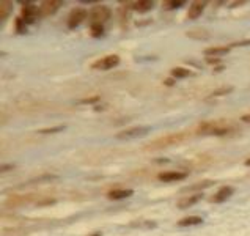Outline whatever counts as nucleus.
<instances>
[{"instance_id":"obj_24","label":"nucleus","mask_w":250,"mask_h":236,"mask_svg":"<svg viewBox=\"0 0 250 236\" xmlns=\"http://www.w3.org/2000/svg\"><path fill=\"white\" fill-rule=\"evenodd\" d=\"M101 35H103V25L93 24L91 25V37H101Z\"/></svg>"},{"instance_id":"obj_12","label":"nucleus","mask_w":250,"mask_h":236,"mask_svg":"<svg viewBox=\"0 0 250 236\" xmlns=\"http://www.w3.org/2000/svg\"><path fill=\"white\" fill-rule=\"evenodd\" d=\"M203 10H205V2H194L189 6L188 18L189 19H197L200 14L203 13Z\"/></svg>"},{"instance_id":"obj_32","label":"nucleus","mask_w":250,"mask_h":236,"mask_svg":"<svg viewBox=\"0 0 250 236\" xmlns=\"http://www.w3.org/2000/svg\"><path fill=\"white\" fill-rule=\"evenodd\" d=\"M175 81H171V79H166V85H173Z\"/></svg>"},{"instance_id":"obj_8","label":"nucleus","mask_w":250,"mask_h":236,"mask_svg":"<svg viewBox=\"0 0 250 236\" xmlns=\"http://www.w3.org/2000/svg\"><path fill=\"white\" fill-rule=\"evenodd\" d=\"M186 37L190 38V40L205 41V40L211 38V33H209V30H206V28H192V30L186 32Z\"/></svg>"},{"instance_id":"obj_25","label":"nucleus","mask_w":250,"mask_h":236,"mask_svg":"<svg viewBox=\"0 0 250 236\" xmlns=\"http://www.w3.org/2000/svg\"><path fill=\"white\" fill-rule=\"evenodd\" d=\"M16 32L18 33H25V22L22 21V18H18L16 19Z\"/></svg>"},{"instance_id":"obj_34","label":"nucleus","mask_w":250,"mask_h":236,"mask_svg":"<svg viewBox=\"0 0 250 236\" xmlns=\"http://www.w3.org/2000/svg\"><path fill=\"white\" fill-rule=\"evenodd\" d=\"M246 166H249V167H250V159H247V161H246Z\"/></svg>"},{"instance_id":"obj_4","label":"nucleus","mask_w":250,"mask_h":236,"mask_svg":"<svg viewBox=\"0 0 250 236\" xmlns=\"http://www.w3.org/2000/svg\"><path fill=\"white\" fill-rule=\"evenodd\" d=\"M120 63V57L118 55H107L104 59L98 60L96 63H93L91 68L93 69H101V71H105V69H110V68H115Z\"/></svg>"},{"instance_id":"obj_27","label":"nucleus","mask_w":250,"mask_h":236,"mask_svg":"<svg viewBox=\"0 0 250 236\" xmlns=\"http://www.w3.org/2000/svg\"><path fill=\"white\" fill-rule=\"evenodd\" d=\"M55 203V198H42L37 203L38 206H47V205H54Z\"/></svg>"},{"instance_id":"obj_2","label":"nucleus","mask_w":250,"mask_h":236,"mask_svg":"<svg viewBox=\"0 0 250 236\" xmlns=\"http://www.w3.org/2000/svg\"><path fill=\"white\" fill-rule=\"evenodd\" d=\"M110 18V10L104 5H96L93 6V10L90 11V19L93 21V24H101L105 22Z\"/></svg>"},{"instance_id":"obj_21","label":"nucleus","mask_w":250,"mask_h":236,"mask_svg":"<svg viewBox=\"0 0 250 236\" xmlns=\"http://www.w3.org/2000/svg\"><path fill=\"white\" fill-rule=\"evenodd\" d=\"M171 76L176 77V79L188 77V76H190V71L186 69V68H173V69H171Z\"/></svg>"},{"instance_id":"obj_10","label":"nucleus","mask_w":250,"mask_h":236,"mask_svg":"<svg viewBox=\"0 0 250 236\" xmlns=\"http://www.w3.org/2000/svg\"><path fill=\"white\" fill-rule=\"evenodd\" d=\"M186 176H188V173H184V172H164V173L159 175V180L164 183H170V181L184 180Z\"/></svg>"},{"instance_id":"obj_31","label":"nucleus","mask_w":250,"mask_h":236,"mask_svg":"<svg viewBox=\"0 0 250 236\" xmlns=\"http://www.w3.org/2000/svg\"><path fill=\"white\" fill-rule=\"evenodd\" d=\"M241 120L244 121V123H250V115H244V117H241Z\"/></svg>"},{"instance_id":"obj_29","label":"nucleus","mask_w":250,"mask_h":236,"mask_svg":"<svg viewBox=\"0 0 250 236\" xmlns=\"http://www.w3.org/2000/svg\"><path fill=\"white\" fill-rule=\"evenodd\" d=\"M239 46H250V40H244V41H238V43H233L230 47H239Z\"/></svg>"},{"instance_id":"obj_5","label":"nucleus","mask_w":250,"mask_h":236,"mask_svg":"<svg viewBox=\"0 0 250 236\" xmlns=\"http://www.w3.org/2000/svg\"><path fill=\"white\" fill-rule=\"evenodd\" d=\"M62 6V2L60 0H47V2H42L38 8V14L41 18H46V16H52L54 13H57Z\"/></svg>"},{"instance_id":"obj_17","label":"nucleus","mask_w":250,"mask_h":236,"mask_svg":"<svg viewBox=\"0 0 250 236\" xmlns=\"http://www.w3.org/2000/svg\"><path fill=\"white\" fill-rule=\"evenodd\" d=\"M11 10H13V3L8 2V0H2V2H0V19L8 18Z\"/></svg>"},{"instance_id":"obj_9","label":"nucleus","mask_w":250,"mask_h":236,"mask_svg":"<svg viewBox=\"0 0 250 236\" xmlns=\"http://www.w3.org/2000/svg\"><path fill=\"white\" fill-rule=\"evenodd\" d=\"M231 194H233V188H230V186H224L222 189H219L216 194L211 197V202H214V203H222V202H225L227 198H230Z\"/></svg>"},{"instance_id":"obj_15","label":"nucleus","mask_w":250,"mask_h":236,"mask_svg":"<svg viewBox=\"0 0 250 236\" xmlns=\"http://www.w3.org/2000/svg\"><path fill=\"white\" fill-rule=\"evenodd\" d=\"M134 194L132 189H118V191H112L107 194L110 200H120V198H126V197H131Z\"/></svg>"},{"instance_id":"obj_23","label":"nucleus","mask_w":250,"mask_h":236,"mask_svg":"<svg viewBox=\"0 0 250 236\" xmlns=\"http://www.w3.org/2000/svg\"><path fill=\"white\" fill-rule=\"evenodd\" d=\"M65 129V126H57V128H46V129H40V134H54V132H60Z\"/></svg>"},{"instance_id":"obj_11","label":"nucleus","mask_w":250,"mask_h":236,"mask_svg":"<svg viewBox=\"0 0 250 236\" xmlns=\"http://www.w3.org/2000/svg\"><path fill=\"white\" fill-rule=\"evenodd\" d=\"M37 10H35V6H32V5H25L24 6V10H22V21L25 24H32V22H35V16H37Z\"/></svg>"},{"instance_id":"obj_16","label":"nucleus","mask_w":250,"mask_h":236,"mask_svg":"<svg viewBox=\"0 0 250 236\" xmlns=\"http://www.w3.org/2000/svg\"><path fill=\"white\" fill-rule=\"evenodd\" d=\"M202 222H203V219L200 216H189V217H184L181 220H178V225L180 227H192V225H198Z\"/></svg>"},{"instance_id":"obj_14","label":"nucleus","mask_w":250,"mask_h":236,"mask_svg":"<svg viewBox=\"0 0 250 236\" xmlns=\"http://www.w3.org/2000/svg\"><path fill=\"white\" fill-rule=\"evenodd\" d=\"M131 8L135 10V11L145 13V11L153 8V2H151V0H139V2H132L131 3Z\"/></svg>"},{"instance_id":"obj_18","label":"nucleus","mask_w":250,"mask_h":236,"mask_svg":"<svg viewBox=\"0 0 250 236\" xmlns=\"http://www.w3.org/2000/svg\"><path fill=\"white\" fill-rule=\"evenodd\" d=\"M230 52V47H209V49H205L203 51V54L205 55H217V57H222V55H225V54H228Z\"/></svg>"},{"instance_id":"obj_20","label":"nucleus","mask_w":250,"mask_h":236,"mask_svg":"<svg viewBox=\"0 0 250 236\" xmlns=\"http://www.w3.org/2000/svg\"><path fill=\"white\" fill-rule=\"evenodd\" d=\"M212 184H214V181L197 183V184H192V186H189V188L183 189L181 192H183V194H186V192H192V191H202V189H205V188H209V186H212Z\"/></svg>"},{"instance_id":"obj_33","label":"nucleus","mask_w":250,"mask_h":236,"mask_svg":"<svg viewBox=\"0 0 250 236\" xmlns=\"http://www.w3.org/2000/svg\"><path fill=\"white\" fill-rule=\"evenodd\" d=\"M13 169V166H3L2 167V172H6V170H11Z\"/></svg>"},{"instance_id":"obj_22","label":"nucleus","mask_w":250,"mask_h":236,"mask_svg":"<svg viewBox=\"0 0 250 236\" xmlns=\"http://www.w3.org/2000/svg\"><path fill=\"white\" fill-rule=\"evenodd\" d=\"M181 5H184L183 0H170V2H164V8L173 10V8H180Z\"/></svg>"},{"instance_id":"obj_30","label":"nucleus","mask_w":250,"mask_h":236,"mask_svg":"<svg viewBox=\"0 0 250 236\" xmlns=\"http://www.w3.org/2000/svg\"><path fill=\"white\" fill-rule=\"evenodd\" d=\"M206 62H208V63H217L219 60L214 59V57H206Z\"/></svg>"},{"instance_id":"obj_7","label":"nucleus","mask_w":250,"mask_h":236,"mask_svg":"<svg viewBox=\"0 0 250 236\" xmlns=\"http://www.w3.org/2000/svg\"><path fill=\"white\" fill-rule=\"evenodd\" d=\"M228 128L225 126H217V125H203L198 129V134H208V135H225L228 134Z\"/></svg>"},{"instance_id":"obj_13","label":"nucleus","mask_w":250,"mask_h":236,"mask_svg":"<svg viewBox=\"0 0 250 236\" xmlns=\"http://www.w3.org/2000/svg\"><path fill=\"white\" fill-rule=\"evenodd\" d=\"M202 194H194V195H190V197H186V198H181L180 202H178V208H181V210H184V208H189V206H192V205H195L198 200H202Z\"/></svg>"},{"instance_id":"obj_6","label":"nucleus","mask_w":250,"mask_h":236,"mask_svg":"<svg viewBox=\"0 0 250 236\" xmlns=\"http://www.w3.org/2000/svg\"><path fill=\"white\" fill-rule=\"evenodd\" d=\"M85 19H87V11L82 10V8H76V10L71 11L69 18H68V27L76 28L77 25H81Z\"/></svg>"},{"instance_id":"obj_1","label":"nucleus","mask_w":250,"mask_h":236,"mask_svg":"<svg viewBox=\"0 0 250 236\" xmlns=\"http://www.w3.org/2000/svg\"><path fill=\"white\" fill-rule=\"evenodd\" d=\"M186 137H188V134L186 132L170 134V135H166V137H161L158 140L151 142L149 145H146V150H159V148H166L170 145H176V144H180V142H183Z\"/></svg>"},{"instance_id":"obj_28","label":"nucleus","mask_w":250,"mask_h":236,"mask_svg":"<svg viewBox=\"0 0 250 236\" xmlns=\"http://www.w3.org/2000/svg\"><path fill=\"white\" fill-rule=\"evenodd\" d=\"M98 101H99V96H91L87 99H82L81 104H91V103H98Z\"/></svg>"},{"instance_id":"obj_3","label":"nucleus","mask_w":250,"mask_h":236,"mask_svg":"<svg viewBox=\"0 0 250 236\" xmlns=\"http://www.w3.org/2000/svg\"><path fill=\"white\" fill-rule=\"evenodd\" d=\"M149 132V128L146 126H137V128H129V129H125L117 134V139H123V140H129V139H137L142 135H146Z\"/></svg>"},{"instance_id":"obj_26","label":"nucleus","mask_w":250,"mask_h":236,"mask_svg":"<svg viewBox=\"0 0 250 236\" xmlns=\"http://www.w3.org/2000/svg\"><path fill=\"white\" fill-rule=\"evenodd\" d=\"M233 91V87H225V88H219L212 93V96H222V95H228V93Z\"/></svg>"},{"instance_id":"obj_19","label":"nucleus","mask_w":250,"mask_h":236,"mask_svg":"<svg viewBox=\"0 0 250 236\" xmlns=\"http://www.w3.org/2000/svg\"><path fill=\"white\" fill-rule=\"evenodd\" d=\"M35 197L33 195H27V197H22V195H16V197H11L8 202H6V205L8 206H18L21 203H27L30 202V200H33Z\"/></svg>"},{"instance_id":"obj_35","label":"nucleus","mask_w":250,"mask_h":236,"mask_svg":"<svg viewBox=\"0 0 250 236\" xmlns=\"http://www.w3.org/2000/svg\"><path fill=\"white\" fill-rule=\"evenodd\" d=\"M90 236H101V235H99V233H93V235H90Z\"/></svg>"}]
</instances>
